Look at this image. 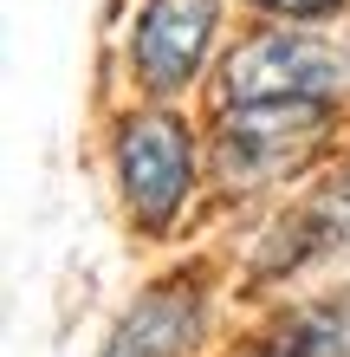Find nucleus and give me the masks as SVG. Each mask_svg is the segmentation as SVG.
<instances>
[{"mask_svg":"<svg viewBox=\"0 0 350 357\" xmlns=\"http://www.w3.org/2000/svg\"><path fill=\"white\" fill-rule=\"evenodd\" d=\"M117 182H123V202H130L136 227L162 234L182 202H189V182H195V137L189 123L169 117V111H136L117 123Z\"/></svg>","mask_w":350,"mask_h":357,"instance_id":"nucleus-1","label":"nucleus"},{"mask_svg":"<svg viewBox=\"0 0 350 357\" xmlns=\"http://www.w3.org/2000/svg\"><path fill=\"white\" fill-rule=\"evenodd\" d=\"M324 130V98H273V104H234V117L214 137V169L228 188H260L312 156Z\"/></svg>","mask_w":350,"mask_h":357,"instance_id":"nucleus-2","label":"nucleus"},{"mask_svg":"<svg viewBox=\"0 0 350 357\" xmlns=\"http://www.w3.org/2000/svg\"><path fill=\"white\" fill-rule=\"evenodd\" d=\"M350 85V59L318 33H260L228 59L221 91L228 104H273V98H331Z\"/></svg>","mask_w":350,"mask_h":357,"instance_id":"nucleus-3","label":"nucleus"},{"mask_svg":"<svg viewBox=\"0 0 350 357\" xmlns=\"http://www.w3.org/2000/svg\"><path fill=\"white\" fill-rule=\"evenodd\" d=\"M221 0H143L136 33H130V66L150 98H175L201 72V59L214 46Z\"/></svg>","mask_w":350,"mask_h":357,"instance_id":"nucleus-4","label":"nucleus"},{"mask_svg":"<svg viewBox=\"0 0 350 357\" xmlns=\"http://www.w3.org/2000/svg\"><path fill=\"white\" fill-rule=\"evenodd\" d=\"M337 247H350V169H337L324 188H312V195L266 234L260 273L266 280H273V273H299V266H312L324 254H337Z\"/></svg>","mask_w":350,"mask_h":357,"instance_id":"nucleus-5","label":"nucleus"},{"mask_svg":"<svg viewBox=\"0 0 350 357\" xmlns=\"http://www.w3.org/2000/svg\"><path fill=\"white\" fill-rule=\"evenodd\" d=\"M201 305H208L201 280H169L143 292V305H130V319L111 331L104 357H182L201 331Z\"/></svg>","mask_w":350,"mask_h":357,"instance_id":"nucleus-6","label":"nucleus"},{"mask_svg":"<svg viewBox=\"0 0 350 357\" xmlns=\"http://www.w3.org/2000/svg\"><path fill=\"white\" fill-rule=\"evenodd\" d=\"M260 357H350V292L285 312L260 338Z\"/></svg>","mask_w":350,"mask_h":357,"instance_id":"nucleus-7","label":"nucleus"},{"mask_svg":"<svg viewBox=\"0 0 350 357\" xmlns=\"http://www.w3.org/2000/svg\"><path fill=\"white\" fill-rule=\"evenodd\" d=\"M266 13H292V20H318V13H337L344 0H260Z\"/></svg>","mask_w":350,"mask_h":357,"instance_id":"nucleus-8","label":"nucleus"}]
</instances>
